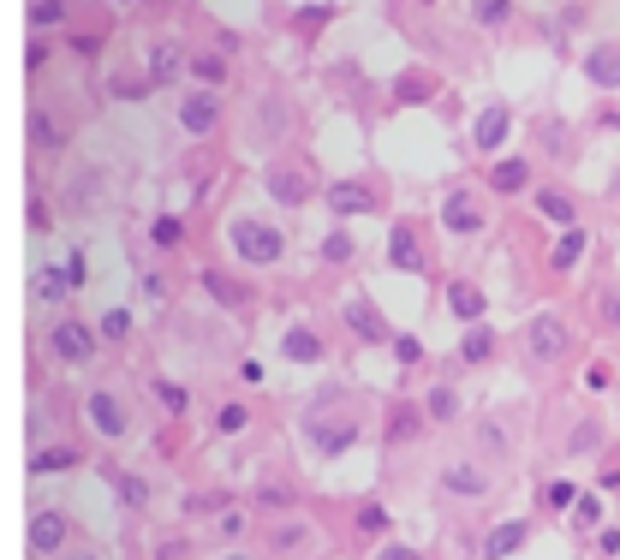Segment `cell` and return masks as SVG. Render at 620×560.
Returning a JSON list of instances; mask_svg holds the SVG:
<instances>
[{"instance_id":"1","label":"cell","mask_w":620,"mask_h":560,"mask_svg":"<svg viewBox=\"0 0 620 560\" xmlns=\"http://www.w3.org/2000/svg\"><path fill=\"white\" fill-rule=\"evenodd\" d=\"M233 251H239L251 268H269V262L286 257V233H280V227H269V220L239 215V220H233Z\"/></svg>"},{"instance_id":"2","label":"cell","mask_w":620,"mask_h":560,"mask_svg":"<svg viewBox=\"0 0 620 560\" xmlns=\"http://www.w3.org/2000/svg\"><path fill=\"white\" fill-rule=\"evenodd\" d=\"M84 418H90V429H96L101 441H125V429H132V412H125V400L114 394V388H90Z\"/></svg>"},{"instance_id":"3","label":"cell","mask_w":620,"mask_h":560,"mask_svg":"<svg viewBox=\"0 0 620 560\" xmlns=\"http://www.w3.org/2000/svg\"><path fill=\"white\" fill-rule=\"evenodd\" d=\"M567 346H573V334H567V322H560L555 310L531 316V328H525V352H531V364H560L567 358Z\"/></svg>"},{"instance_id":"4","label":"cell","mask_w":620,"mask_h":560,"mask_svg":"<svg viewBox=\"0 0 620 560\" xmlns=\"http://www.w3.org/2000/svg\"><path fill=\"white\" fill-rule=\"evenodd\" d=\"M215 125H221V90H209V84L185 90L180 96V132L185 138H209Z\"/></svg>"},{"instance_id":"5","label":"cell","mask_w":620,"mask_h":560,"mask_svg":"<svg viewBox=\"0 0 620 560\" xmlns=\"http://www.w3.org/2000/svg\"><path fill=\"white\" fill-rule=\"evenodd\" d=\"M96 346H101V334L90 328V322H54L48 328V352L60 364H90L96 358Z\"/></svg>"},{"instance_id":"6","label":"cell","mask_w":620,"mask_h":560,"mask_svg":"<svg viewBox=\"0 0 620 560\" xmlns=\"http://www.w3.org/2000/svg\"><path fill=\"white\" fill-rule=\"evenodd\" d=\"M66 542H72V524H66V513L42 507L36 519H30V555H36V560H60Z\"/></svg>"},{"instance_id":"7","label":"cell","mask_w":620,"mask_h":560,"mask_svg":"<svg viewBox=\"0 0 620 560\" xmlns=\"http://www.w3.org/2000/svg\"><path fill=\"white\" fill-rule=\"evenodd\" d=\"M507 138H513V108H507V101L483 108V114H478V125H471V143H478L483 156H495V149H501Z\"/></svg>"},{"instance_id":"8","label":"cell","mask_w":620,"mask_h":560,"mask_svg":"<svg viewBox=\"0 0 620 560\" xmlns=\"http://www.w3.org/2000/svg\"><path fill=\"white\" fill-rule=\"evenodd\" d=\"M262 191H269L280 209H304V203H310V180H304L299 167H269V173H262Z\"/></svg>"},{"instance_id":"9","label":"cell","mask_w":620,"mask_h":560,"mask_svg":"<svg viewBox=\"0 0 620 560\" xmlns=\"http://www.w3.org/2000/svg\"><path fill=\"white\" fill-rule=\"evenodd\" d=\"M322 197H328V209H334L341 220H352V215H370V209H376V191H364L358 180H341V185H328Z\"/></svg>"},{"instance_id":"10","label":"cell","mask_w":620,"mask_h":560,"mask_svg":"<svg viewBox=\"0 0 620 560\" xmlns=\"http://www.w3.org/2000/svg\"><path fill=\"white\" fill-rule=\"evenodd\" d=\"M346 328H352L364 346L394 340V334H388V322H382V310H376V304H364V299H346Z\"/></svg>"},{"instance_id":"11","label":"cell","mask_w":620,"mask_h":560,"mask_svg":"<svg viewBox=\"0 0 620 560\" xmlns=\"http://www.w3.org/2000/svg\"><path fill=\"white\" fill-rule=\"evenodd\" d=\"M441 227L447 233H483V209L471 191H454V197L441 203Z\"/></svg>"},{"instance_id":"12","label":"cell","mask_w":620,"mask_h":560,"mask_svg":"<svg viewBox=\"0 0 620 560\" xmlns=\"http://www.w3.org/2000/svg\"><path fill=\"white\" fill-rule=\"evenodd\" d=\"M447 310H454V322H483V310H489V299H483V286H471V280H454L447 286Z\"/></svg>"},{"instance_id":"13","label":"cell","mask_w":620,"mask_h":560,"mask_svg":"<svg viewBox=\"0 0 620 560\" xmlns=\"http://www.w3.org/2000/svg\"><path fill=\"white\" fill-rule=\"evenodd\" d=\"M584 78L602 84V90H620V42H602L584 54Z\"/></svg>"},{"instance_id":"14","label":"cell","mask_w":620,"mask_h":560,"mask_svg":"<svg viewBox=\"0 0 620 560\" xmlns=\"http://www.w3.org/2000/svg\"><path fill=\"white\" fill-rule=\"evenodd\" d=\"M388 262H394L400 275H418V268H423V251H418V239H412V227H406V220L388 233Z\"/></svg>"},{"instance_id":"15","label":"cell","mask_w":620,"mask_h":560,"mask_svg":"<svg viewBox=\"0 0 620 560\" xmlns=\"http://www.w3.org/2000/svg\"><path fill=\"white\" fill-rule=\"evenodd\" d=\"M280 352H286V364H322V334L286 328V334H280Z\"/></svg>"},{"instance_id":"16","label":"cell","mask_w":620,"mask_h":560,"mask_svg":"<svg viewBox=\"0 0 620 560\" xmlns=\"http://www.w3.org/2000/svg\"><path fill=\"white\" fill-rule=\"evenodd\" d=\"M173 78H180V48L173 42H149V84L173 90Z\"/></svg>"},{"instance_id":"17","label":"cell","mask_w":620,"mask_h":560,"mask_svg":"<svg viewBox=\"0 0 620 560\" xmlns=\"http://www.w3.org/2000/svg\"><path fill=\"white\" fill-rule=\"evenodd\" d=\"M489 185H495L501 197H513V191H525V185H531V161H525V156H507V161H495V173H489Z\"/></svg>"},{"instance_id":"18","label":"cell","mask_w":620,"mask_h":560,"mask_svg":"<svg viewBox=\"0 0 620 560\" xmlns=\"http://www.w3.org/2000/svg\"><path fill=\"white\" fill-rule=\"evenodd\" d=\"M489 352H495V328H489V322H471L460 334V364H489Z\"/></svg>"},{"instance_id":"19","label":"cell","mask_w":620,"mask_h":560,"mask_svg":"<svg viewBox=\"0 0 620 560\" xmlns=\"http://www.w3.org/2000/svg\"><path fill=\"white\" fill-rule=\"evenodd\" d=\"M441 489H447V495H489V477H483L478 465H447V471H441Z\"/></svg>"},{"instance_id":"20","label":"cell","mask_w":620,"mask_h":560,"mask_svg":"<svg viewBox=\"0 0 620 560\" xmlns=\"http://www.w3.org/2000/svg\"><path fill=\"white\" fill-rule=\"evenodd\" d=\"M423 418H430V423H454V418H460V388H454V381L430 388V400H423Z\"/></svg>"},{"instance_id":"21","label":"cell","mask_w":620,"mask_h":560,"mask_svg":"<svg viewBox=\"0 0 620 560\" xmlns=\"http://www.w3.org/2000/svg\"><path fill=\"white\" fill-rule=\"evenodd\" d=\"M579 257H584V227L573 220V227H560V239H555V251H549V262H555L560 275H567V268H573Z\"/></svg>"},{"instance_id":"22","label":"cell","mask_w":620,"mask_h":560,"mask_svg":"<svg viewBox=\"0 0 620 560\" xmlns=\"http://www.w3.org/2000/svg\"><path fill=\"white\" fill-rule=\"evenodd\" d=\"M72 465H78V447H42V453H30L36 477H54V471H72Z\"/></svg>"},{"instance_id":"23","label":"cell","mask_w":620,"mask_h":560,"mask_svg":"<svg viewBox=\"0 0 620 560\" xmlns=\"http://www.w3.org/2000/svg\"><path fill=\"white\" fill-rule=\"evenodd\" d=\"M519 542H525V524H519V519H513V524H495V531H489V542H483V560H501V555H513Z\"/></svg>"},{"instance_id":"24","label":"cell","mask_w":620,"mask_h":560,"mask_svg":"<svg viewBox=\"0 0 620 560\" xmlns=\"http://www.w3.org/2000/svg\"><path fill=\"white\" fill-rule=\"evenodd\" d=\"M66 292H72V280H66V268H36V304H60Z\"/></svg>"},{"instance_id":"25","label":"cell","mask_w":620,"mask_h":560,"mask_svg":"<svg viewBox=\"0 0 620 560\" xmlns=\"http://www.w3.org/2000/svg\"><path fill=\"white\" fill-rule=\"evenodd\" d=\"M30 138H36L42 149H60V143H66V132H60V120H54L48 108H30Z\"/></svg>"},{"instance_id":"26","label":"cell","mask_w":620,"mask_h":560,"mask_svg":"<svg viewBox=\"0 0 620 560\" xmlns=\"http://www.w3.org/2000/svg\"><path fill=\"white\" fill-rule=\"evenodd\" d=\"M304 542H310V524L304 519H286V524L269 531V548H280V555H286V548H304Z\"/></svg>"},{"instance_id":"27","label":"cell","mask_w":620,"mask_h":560,"mask_svg":"<svg viewBox=\"0 0 620 560\" xmlns=\"http://www.w3.org/2000/svg\"><path fill=\"white\" fill-rule=\"evenodd\" d=\"M197 280H203V292H209V299H221V304H239V299H245L239 286H233V280L221 275V268H203Z\"/></svg>"},{"instance_id":"28","label":"cell","mask_w":620,"mask_h":560,"mask_svg":"<svg viewBox=\"0 0 620 560\" xmlns=\"http://www.w3.org/2000/svg\"><path fill=\"white\" fill-rule=\"evenodd\" d=\"M537 209H543V220L573 227V197H560V191H537Z\"/></svg>"},{"instance_id":"29","label":"cell","mask_w":620,"mask_h":560,"mask_svg":"<svg viewBox=\"0 0 620 560\" xmlns=\"http://www.w3.org/2000/svg\"><path fill=\"white\" fill-rule=\"evenodd\" d=\"M96 334H101V340H108V346H120L125 334H132V310H108V316L96 322Z\"/></svg>"},{"instance_id":"30","label":"cell","mask_w":620,"mask_h":560,"mask_svg":"<svg viewBox=\"0 0 620 560\" xmlns=\"http://www.w3.org/2000/svg\"><path fill=\"white\" fill-rule=\"evenodd\" d=\"M191 72H197V84H209V90H221V84H227V60H221V54H197V60H191Z\"/></svg>"},{"instance_id":"31","label":"cell","mask_w":620,"mask_h":560,"mask_svg":"<svg viewBox=\"0 0 620 560\" xmlns=\"http://www.w3.org/2000/svg\"><path fill=\"white\" fill-rule=\"evenodd\" d=\"M418 429H423V412H418V405H394V423H388V436L406 441V436H418Z\"/></svg>"},{"instance_id":"32","label":"cell","mask_w":620,"mask_h":560,"mask_svg":"<svg viewBox=\"0 0 620 560\" xmlns=\"http://www.w3.org/2000/svg\"><path fill=\"white\" fill-rule=\"evenodd\" d=\"M185 239V220L180 215H156V227H149V244H161V251H167V244H180Z\"/></svg>"},{"instance_id":"33","label":"cell","mask_w":620,"mask_h":560,"mask_svg":"<svg viewBox=\"0 0 620 560\" xmlns=\"http://www.w3.org/2000/svg\"><path fill=\"white\" fill-rule=\"evenodd\" d=\"M597 316H602V328H615L620 334V286H602L597 292Z\"/></svg>"},{"instance_id":"34","label":"cell","mask_w":620,"mask_h":560,"mask_svg":"<svg viewBox=\"0 0 620 560\" xmlns=\"http://www.w3.org/2000/svg\"><path fill=\"white\" fill-rule=\"evenodd\" d=\"M507 12H513V0H471V19L478 24H507Z\"/></svg>"},{"instance_id":"35","label":"cell","mask_w":620,"mask_h":560,"mask_svg":"<svg viewBox=\"0 0 620 560\" xmlns=\"http://www.w3.org/2000/svg\"><path fill=\"white\" fill-rule=\"evenodd\" d=\"M66 19V0H36L30 6V30H48V24H60Z\"/></svg>"},{"instance_id":"36","label":"cell","mask_w":620,"mask_h":560,"mask_svg":"<svg viewBox=\"0 0 620 560\" xmlns=\"http://www.w3.org/2000/svg\"><path fill=\"white\" fill-rule=\"evenodd\" d=\"M352 251H358L352 233H328V239H322V262H352Z\"/></svg>"},{"instance_id":"37","label":"cell","mask_w":620,"mask_h":560,"mask_svg":"<svg viewBox=\"0 0 620 560\" xmlns=\"http://www.w3.org/2000/svg\"><path fill=\"white\" fill-rule=\"evenodd\" d=\"M358 531H370V537L388 531V507H382V500H364V507H358Z\"/></svg>"},{"instance_id":"38","label":"cell","mask_w":620,"mask_h":560,"mask_svg":"<svg viewBox=\"0 0 620 560\" xmlns=\"http://www.w3.org/2000/svg\"><path fill=\"white\" fill-rule=\"evenodd\" d=\"M245 423H251V412H245V405H221V412H215V429H221V436H239Z\"/></svg>"},{"instance_id":"39","label":"cell","mask_w":620,"mask_h":560,"mask_svg":"<svg viewBox=\"0 0 620 560\" xmlns=\"http://www.w3.org/2000/svg\"><path fill=\"white\" fill-rule=\"evenodd\" d=\"M400 101H430V72H406L400 78Z\"/></svg>"},{"instance_id":"40","label":"cell","mask_w":620,"mask_h":560,"mask_svg":"<svg viewBox=\"0 0 620 560\" xmlns=\"http://www.w3.org/2000/svg\"><path fill=\"white\" fill-rule=\"evenodd\" d=\"M156 400L167 405L173 418H180V412H185V388H173V381H156Z\"/></svg>"},{"instance_id":"41","label":"cell","mask_w":620,"mask_h":560,"mask_svg":"<svg viewBox=\"0 0 620 560\" xmlns=\"http://www.w3.org/2000/svg\"><path fill=\"white\" fill-rule=\"evenodd\" d=\"M60 268H66V280H72V292H78L84 280H90V262H84V251H72V257H66Z\"/></svg>"},{"instance_id":"42","label":"cell","mask_w":620,"mask_h":560,"mask_svg":"<svg viewBox=\"0 0 620 560\" xmlns=\"http://www.w3.org/2000/svg\"><path fill=\"white\" fill-rule=\"evenodd\" d=\"M388 346H394V358H400V364H418V358H423V346L412 340V334H394Z\"/></svg>"},{"instance_id":"43","label":"cell","mask_w":620,"mask_h":560,"mask_svg":"<svg viewBox=\"0 0 620 560\" xmlns=\"http://www.w3.org/2000/svg\"><path fill=\"white\" fill-rule=\"evenodd\" d=\"M114 489H120V500H132V507H143V500H149V489H143L138 477H114Z\"/></svg>"},{"instance_id":"44","label":"cell","mask_w":620,"mask_h":560,"mask_svg":"<svg viewBox=\"0 0 620 560\" xmlns=\"http://www.w3.org/2000/svg\"><path fill=\"white\" fill-rule=\"evenodd\" d=\"M245 524L251 519H245L239 507H227V513H221V537H245Z\"/></svg>"},{"instance_id":"45","label":"cell","mask_w":620,"mask_h":560,"mask_svg":"<svg viewBox=\"0 0 620 560\" xmlns=\"http://www.w3.org/2000/svg\"><path fill=\"white\" fill-rule=\"evenodd\" d=\"M543 500H549V507H573L579 495H573V483H549V495H543Z\"/></svg>"},{"instance_id":"46","label":"cell","mask_w":620,"mask_h":560,"mask_svg":"<svg viewBox=\"0 0 620 560\" xmlns=\"http://www.w3.org/2000/svg\"><path fill=\"white\" fill-rule=\"evenodd\" d=\"M239 381H251V388H262V381H269V376H262V364H257V358H245V364H239Z\"/></svg>"},{"instance_id":"47","label":"cell","mask_w":620,"mask_h":560,"mask_svg":"<svg viewBox=\"0 0 620 560\" xmlns=\"http://www.w3.org/2000/svg\"><path fill=\"white\" fill-rule=\"evenodd\" d=\"M584 381H591V388H608V381H615V370H608V364H591V370H584Z\"/></svg>"},{"instance_id":"48","label":"cell","mask_w":620,"mask_h":560,"mask_svg":"<svg viewBox=\"0 0 620 560\" xmlns=\"http://www.w3.org/2000/svg\"><path fill=\"white\" fill-rule=\"evenodd\" d=\"M573 513H579V524H597V513H602V507H597L591 495H584V500H573Z\"/></svg>"},{"instance_id":"49","label":"cell","mask_w":620,"mask_h":560,"mask_svg":"<svg viewBox=\"0 0 620 560\" xmlns=\"http://www.w3.org/2000/svg\"><path fill=\"white\" fill-rule=\"evenodd\" d=\"M591 441H597V423H584V429H573V453H584Z\"/></svg>"},{"instance_id":"50","label":"cell","mask_w":620,"mask_h":560,"mask_svg":"<svg viewBox=\"0 0 620 560\" xmlns=\"http://www.w3.org/2000/svg\"><path fill=\"white\" fill-rule=\"evenodd\" d=\"M382 560H418V555H412V548H400V542H394V548H382Z\"/></svg>"},{"instance_id":"51","label":"cell","mask_w":620,"mask_h":560,"mask_svg":"<svg viewBox=\"0 0 620 560\" xmlns=\"http://www.w3.org/2000/svg\"><path fill=\"white\" fill-rule=\"evenodd\" d=\"M60 560H101V555H96V548H66Z\"/></svg>"},{"instance_id":"52","label":"cell","mask_w":620,"mask_h":560,"mask_svg":"<svg viewBox=\"0 0 620 560\" xmlns=\"http://www.w3.org/2000/svg\"><path fill=\"white\" fill-rule=\"evenodd\" d=\"M227 560H251V555H227Z\"/></svg>"}]
</instances>
